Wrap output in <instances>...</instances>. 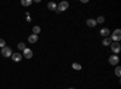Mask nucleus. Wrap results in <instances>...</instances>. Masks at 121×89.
Wrapping results in <instances>:
<instances>
[{"label":"nucleus","instance_id":"f257e3e1","mask_svg":"<svg viewBox=\"0 0 121 89\" xmlns=\"http://www.w3.org/2000/svg\"><path fill=\"white\" fill-rule=\"evenodd\" d=\"M110 40L114 41V42H117L121 40V30L120 29H115L114 33L112 34V37H110Z\"/></svg>","mask_w":121,"mask_h":89},{"label":"nucleus","instance_id":"f03ea898","mask_svg":"<svg viewBox=\"0 0 121 89\" xmlns=\"http://www.w3.org/2000/svg\"><path fill=\"white\" fill-rule=\"evenodd\" d=\"M1 55L5 57V58L11 57L12 55V49L10 48V47H7V46H5L4 48H1Z\"/></svg>","mask_w":121,"mask_h":89},{"label":"nucleus","instance_id":"7ed1b4c3","mask_svg":"<svg viewBox=\"0 0 121 89\" xmlns=\"http://www.w3.org/2000/svg\"><path fill=\"white\" fill-rule=\"evenodd\" d=\"M69 7V3L68 1H62V3H59L57 5V10L59 12H62V11H65V10Z\"/></svg>","mask_w":121,"mask_h":89},{"label":"nucleus","instance_id":"20e7f679","mask_svg":"<svg viewBox=\"0 0 121 89\" xmlns=\"http://www.w3.org/2000/svg\"><path fill=\"white\" fill-rule=\"evenodd\" d=\"M23 57L24 58H27V59H32L33 58V51L30 48H24L23 49Z\"/></svg>","mask_w":121,"mask_h":89},{"label":"nucleus","instance_id":"39448f33","mask_svg":"<svg viewBox=\"0 0 121 89\" xmlns=\"http://www.w3.org/2000/svg\"><path fill=\"white\" fill-rule=\"evenodd\" d=\"M110 48H112V51H113V53H115V54H117L119 52H120V43L119 42H113L112 45H110Z\"/></svg>","mask_w":121,"mask_h":89},{"label":"nucleus","instance_id":"423d86ee","mask_svg":"<svg viewBox=\"0 0 121 89\" xmlns=\"http://www.w3.org/2000/svg\"><path fill=\"white\" fill-rule=\"evenodd\" d=\"M109 63L112 65H117L119 64V57L116 54H113L112 57H109Z\"/></svg>","mask_w":121,"mask_h":89},{"label":"nucleus","instance_id":"0eeeda50","mask_svg":"<svg viewBox=\"0 0 121 89\" xmlns=\"http://www.w3.org/2000/svg\"><path fill=\"white\" fill-rule=\"evenodd\" d=\"M11 57H12V60H13V62L18 63V62H21V60H22V57H23V55H22V54H19V53H12Z\"/></svg>","mask_w":121,"mask_h":89},{"label":"nucleus","instance_id":"6e6552de","mask_svg":"<svg viewBox=\"0 0 121 89\" xmlns=\"http://www.w3.org/2000/svg\"><path fill=\"white\" fill-rule=\"evenodd\" d=\"M86 24H87V27H90V28H95V27L97 25V22H96V19H93V18H88L87 22H86Z\"/></svg>","mask_w":121,"mask_h":89},{"label":"nucleus","instance_id":"1a4fd4ad","mask_svg":"<svg viewBox=\"0 0 121 89\" xmlns=\"http://www.w3.org/2000/svg\"><path fill=\"white\" fill-rule=\"evenodd\" d=\"M99 34L102 35L103 37H108V36H109V34H110V30H109L108 28H103V29H100Z\"/></svg>","mask_w":121,"mask_h":89},{"label":"nucleus","instance_id":"9d476101","mask_svg":"<svg viewBox=\"0 0 121 89\" xmlns=\"http://www.w3.org/2000/svg\"><path fill=\"white\" fill-rule=\"evenodd\" d=\"M38 39H39L38 35H34V34H33V35H30V36L28 37V42H29V43H35V42L38 41Z\"/></svg>","mask_w":121,"mask_h":89},{"label":"nucleus","instance_id":"9b49d317","mask_svg":"<svg viewBox=\"0 0 121 89\" xmlns=\"http://www.w3.org/2000/svg\"><path fill=\"white\" fill-rule=\"evenodd\" d=\"M47 7L50 8V10H52V11H56V10H57V5H56V3H48L47 4Z\"/></svg>","mask_w":121,"mask_h":89},{"label":"nucleus","instance_id":"f8f14e48","mask_svg":"<svg viewBox=\"0 0 121 89\" xmlns=\"http://www.w3.org/2000/svg\"><path fill=\"white\" fill-rule=\"evenodd\" d=\"M103 46H110L112 45V40H110L109 37H104V40H103Z\"/></svg>","mask_w":121,"mask_h":89},{"label":"nucleus","instance_id":"ddd939ff","mask_svg":"<svg viewBox=\"0 0 121 89\" xmlns=\"http://www.w3.org/2000/svg\"><path fill=\"white\" fill-rule=\"evenodd\" d=\"M21 4H22L23 6H30V5L33 4V1H32V0H22Z\"/></svg>","mask_w":121,"mask_h":89},{"label":"nucleus","instance_id":"4468645a","mask_svg":"<svg viewBox=\"0 0 121 89\" xmlns=\"http://www.w3.org/2000/svg\"><path fill=\"white\" fill-rule=\"evenodd\" d=\"M72 67L74 69V70H76V71H80V70H81V65L78 64V63H74V64L72 65Z\"/></svg>","mask_w":121,"mask_h":89},{"label":"nucleus","instance_id":"2eb2a0df","mask_svg":"<svg viewBox=\"0 0 121 89\" xmlns=\"http://www.w3.org/2000/svg\"><path fill=\"white\" fill-rule=\"evenodd\" d=\"M40 30H41V29H40V27L35 25V27L33 28V33H34V35H38V34L40 33Z\"/></svg>","mask_w":121,"mask_h":89},{"label":"nucleus","instance_id":"dca6fc26","mask_svg":"<svg viewBox=\"0 0 121 89\" xmlns=\"http://www.w3.org/2000/svg\"><path fill=\"white\" fill-rule=\"evenodd\" d=\"M104 21H105V18H104L103 16H99V17L96 19V22H97V23H104Z\"/></svg>","mask_w":121,"mask_h":89},{"label":"nucleus","instance_id":"f3484780","mask_svg":"<svg viewBox=\"0 0 121 89\" xmlns=\"http://www.w3.org/2000/svg\"><path fill=\"white\" fill-rule=\"evenodd\" d=\"M115 75H116L117 77L121 76V67H120V66H117V67L115 69Z\"/></svg>","mask_w":121,"mask_h":89},{"label":"nucleus","instance_id":"a211bd4d","mask_svg":"<svg viewBox=\"0 0 121 89\" xmlns=\"http://www.w3.org/2000/svg\"><path fill=\"white\" fill-rule=\"evenodd\" d=\"M17 47H18V49H21V51H23V49H24V48H26V45H24V43H23V42H19V43H18V46H17Z\"/></svg>","mask_w":121,"mask_h":89},{"label":"nucleus","instance_id":"6ab92c4d","mask_svg":"<svg viewBox=\"0 0 121 89\" xmlns=\"http://www.w3.org/2000/svg\"><path fill=\"white\" fill-rule=\"evenodd\" d=\"M5 46H6L5 40H4V39H0V48H4Z\"/></svg>","mask_w":121,"mask_h":89},{"label":"nucleus","instance_id":"aec40b11","mask_svg":"<svg viewBox=\"0 0 121 89\" xmlns=\"http://www.w3.org/2000/svg\"><path fill=\"white\" fill-rule=\"evenodd\" d=\"M30 21H32V18H30L29 16H27V22H30Z\"/></svg>","mask_w":121,"mask_h":89},{"label":"nucleus","instance_id":"412c9836","mask_svg":"<svg viewBox=\"0 0 121 89\" xmlns=\"http://www.w3.org/2000/svg\"><path fill=\"white\" fill-rule=\"evenodd\" d=\"M68 89H74V88H68Z\"/></svg>","mask_w":121,"mask_h":89}]
</instances>
